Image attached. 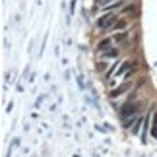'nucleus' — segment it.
Here are the masks:
<instances>
[{"instance_id": "1a4fd4ad", "label": "nucleus", "mask_w": 157, "mask_h": 157, "mask_svg": "<svg viewBox=\"0 0 157 157\" xmlns=\"http://www.w3.org/2000/svg\"><path fill=\"white\" fill-rule=\"evenodd\" d=\"M151 134H153V136L157 138V122H155V126H153V130H151Z\"/></svg>"}, {"instance_id": "f03ea898", "label": "nucleus", "mask_w": 157, "mask_h": 157, "mask_svg": "<svg viewBox=\"0 0 157 157\" xmlns=\"http://www.w3.org/2000/svg\"><path fill=\"white\" fill-rule=\"evenodd\" d=\"M138 109H140V103H124L122 107H120V117L122 118H128V117H132V114H136L138 113Z\"/></svg>"}, {"instance_id": "0eeeda50", "label": "nucleus", "mask_w": 157, "mask_h": 157, "mask_svg": "<svg viewBox=\"0 0 157 157\" xmlns=\"http://www.w3.org/2000/svg\"><path fill=\"white\" fill-rule=\"evenodd\" d=\"M114 2H118V0H97V4L103 8V6H109V4H114Z\"/></svg>"}, {"instance_id": "6e6552de", "label": "nucleus", "mask_w": 157, "mask_h": 157, "mask_svg": "<svg viewBox=\"0 0 157 157\" xmlns=\"http://www.w3.org/2000/svg\"><path fill=\"white\" fill-rule=\"evenodd\" d=\"M132 12H136V6H126V8H122V14H132Z\"/></svg>"}, {"instance_id": "423d86ee", "label": "nucleus", "mask_w": 157, "mask_h": 157, "mask_svg": "<svg viewBox=\"0 0 157 157\" xmlns=\"http://www.w3.org/2000/svg\"><path fill=\"white\" fill-rule=\"evenodd\" d=\"M101 54H103V58H114V56H118V49H109Z\"/></svg>"}, {"instance_id": "f257e3e1", "label": "nucleus", "mask_w": 157, "mask_h": 157, "mask_svg": "<svg viewBox=\"0 0 157 157\" xmlns=\"http://www.w3.org/2000/svg\"><path fill=\"white\" fill-rule=\"evenodd\" d=\"M117 21H118V14L109 12V14H103L97 21H95V27H97V31L107 33V31H113V27H114V23H117Z\"/></svg>"}, {"instance_id": "20e7f679", "label": "nucleus", "mask_w": 157, "mask_h": 157, "mask_svg": "<svg viewBox=\"0 0 157 157\" xmlns=\"http://www.w3.org/2000/svg\"><path fill=\"white\" fill-rule=\"evenodd\" d=\"M114 43V39L113 37H107V39H103V41H101V43L97 45V51L99 52H105V51H109V49H111V45Z\"/></svg>"}, {"instance_id": "39448f33", "label": "nucleus", "mask_w": 157, "mask_h": 157, "mask_svg": "<svg viewBox=\"0 0 157 157\" xmlns=\"http://www.w3.org/2000/svg\"><path fill=\"white\" fill-rule=\"evenodd\" d=\"M128 27V21L126 20H118L117 23H114V27H113V31H124V29Z\"/></svg>"}, {"instance_id": "7ed1b4c3", "label": "nucleus", "mask_w": 157, "mask_h": 157, "mask_svg": "<svg viewBox=\"0 0 157 157\" xmlns=\"http://www.w3.org/2000/svg\"><path fill=\"white\" fill-rule=\"evenodd\" d=\"M130 87H132V82H126V83H122V86H118L117 89H113V91L109 93V97L114 99V97H118V95H124V91H128Z\"/></svg>"}]
</instances>
